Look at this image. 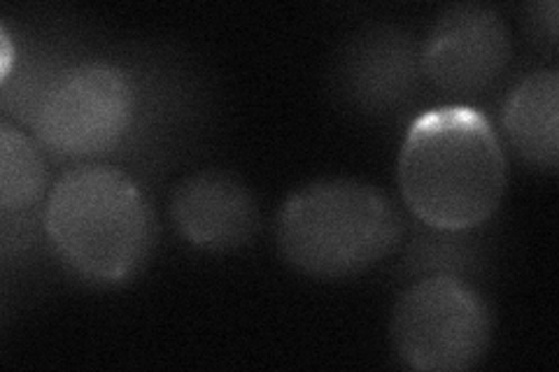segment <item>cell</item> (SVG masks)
<instances>
[{"instance_id":"1","label":"cell","mask_w":559,"mask_h":372,"mask_svg":"<svg viewBox=\"0 0 559 372\" xmlns=\"http://www.w3.org/2000/svg\"><path fill=\"white\" fill-rule=\"evenodd\" d=\"M509 166L489 119L466 105L419 115L399 154V189L431 230L466 233L499 209Z\"/></svg>"},{"instance_id":"2","label":"cell","mask_w":559,"mask_h":372,"mask_svg":"<svg viewBox=\"0 0 559 372\" xmlns=\"http://www.w3.org/2000/svg\"><path fill=\"white\" fill-rule=\"evenodd\" d=\"M45 233L59 259L92 285H121L152 254L154 212L127 172L80 166L51 184Z\"/></svg>"},{"instance_id":"7","label":"cell","mask_w":559,"mask_h":372,"mask_svg":"<svg viewBox=\"0 0 559 372\" xmlns=\"http://www.w3.org/2000/svg\"><path fill=\"white\" fill-rule=\"evenodd\" d=\"M170 219L178 233L205 252H229L248 244L261 215L252 191L224 170H199L175 187Z\"/></svg>"},{"instance_id":"9","label":"cell","mask_w":559,"mask_h":372,"mask_svg":"<svg viewBox=\"0 0 559 372\" xmlns=\"http://www.w3.org/2000/svg\"><path fill=\"white\" fill-rule=\"evenodd\" d=\"M503 133L524 161L555 170L559 161V73L534 70L503 103Z\"/></svg>"},{"instance_id":"5","label":"cell","mask_w":559,"mask_h":372,"mask_svg":"<svg viewBox=\"0 0 559 372\" xmlns=\"http://www.w3.org/2000/svg\"><path fill=\"white\" fill-rule=\"evenodd\" d=\"M135 88L124 70L84 63L49 84L33 117L40 143L59 156L82 158L117 147L131 129Z\"/></svg>"},{"instance_id":"10","label":"cell","mask_w":559,"mask_h":372,"mask_svg":"<svg viewBox=\"0 0 559 372\" xmlns=\"http://www.w3.org/2000/svg\"><path fill=\"white\" fill-rule=\"evenodd\" d=\"M47 191V168L40 149L20 129L0 127V207L5 215L24 212Z\"/></svg>"},{"instance_id":"3","label":"cell","mask_w":559,"mask_h":372,"mask_svg":"<svg viewBox=\"0 0 559 372\" xmlns=\"http://www.w3.org/2000/svg\"><path fill=\"white\" fill-rule=\"evenodd\" d=\"M406 221L388 193L347 177L310 182L280 207L275 240L301 275L343 279L373 268L404 240Z\"/></svg>"},{"instance_id":"6","label":"cell","mask_w":559,"mask_h":372,"mask_svg":"<svg viewBox=\"0 0 559 372\" xmlns=\"http://www.w3.org/2000/svg\"><path fill=\"white\" fill-rule=\"evenodd\" d=\"M513 57L511 28L489 5L445 10L419 47V70L448 94L474 96L492 86Z\"/></svg>"},{"instance_id":"4","label":"cell","mask_w":559,"mask_h":372,"mask_svg":"<svg viewBox=\"0 0 559 372\" xmlns=\"http://www.w3.org/2000/svg\"><path fill=\"white\" fill-rule=\"evenodd\" d=\"M487 298L457 275H427L399 296L390 338L399 361L419 372L476 368L492 345Z\"/></svg>"},{"instance_id":"8","label":"cell","mask_w":559,"mask_h":372,"mask_svg":"<svg viewBox=\"0 0 559 372\" xmlns=\"http://www.w3.org/2000/svg\"><path fill=\"white\" fill-rule=\"evenodd\" d=\"M419 49L399 28L380 26L349 47L343 63L347 94L366 110H390L417 84Z\"/></svg>"}]
</instances>
